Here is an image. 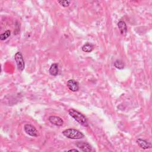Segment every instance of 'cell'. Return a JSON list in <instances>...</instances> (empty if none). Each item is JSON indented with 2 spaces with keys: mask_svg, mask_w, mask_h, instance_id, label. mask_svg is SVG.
I'll use <instances>...</instances> for the list:
<instances>
[{
  "mask_svg": "<svg viewBox=\"0 0 152 152\" xmlns=\"http://www.w3.org/2000/svg\"><path fill=\"white\" fill-rule=\"evenodd\" d=\"M76 146L80 148L81 151L85 152H89L92 150V147L88 142H77L75 143Z\"/></svg>",
  "mask_w": 152,
  "mask_h": 152,
  "instance_id": "5",
  "label": "cell"
},
{
  "mask_svg": "<svg viewBox=\"0 0 152 152\" xmlns=\"http://www.w3.org/2000/svg\"><path fill=\"white\" fill-rule=\"evenodd\" d=\"M48 120L51 124L56 126H61L64 124V121L62 119V118H61L59 116H50L49 117Z\"/></svg>",
  "mask_w": 152,
  "mask_h": 152,
  "instance_id": "7",
  "label": "cell"
},
{
  "mask_svg": "<svg viewBox=\"0 0 152 152\" xmlns=\"http://www.w3.org/2000/svg\"><path fill=\"white\" fill-rule=\"evenodd\" d=\"M68 112H69V115L71 117H72L80 124H81V125L86 126V127L88 126V124L87 119L86 117L83 114H82L80 112H78L74 109H70L69 110Z\"/></svg>",
  "mask_w": 152,
  "mask_h": 152,
  "instance_id": "1",
  "label": "cell"
},
{
  "mask_svg": "<svg viewBox=\"0 0 152 152\" xmlns=\"http://www.w3.org/2000/svg\"><path fill=\"white\" fill-rule=\"evenodd\" d=\"M66 86L68 88L72 91H77L79 90V84L77 81L75 80L71 79L69 80L66 83Z\"/></svg>",
  "mask_w": 152,
  "mask_h": 152,
  "instance_id": "6",
  "label": "cell"
},
{
  "mask_svg": "<svg viewBox=\"0 0 152 152\" xmlns=\"http://www.w3.org/2000/svg\"><path fill=\"white\" fill-rule=\"evenodd\" d=\"M24 129L26 133L31 137H37L39 136V132L36 128L30 124H26L24 126Z\"/></svg>",
  "mask_w": 152,
  "mask_h": 152,
  "instance_id": "4",
  "label": "cell"
},
{
  "mask_svg": "<svg viewBox=\"0 0 152 152\" xmlns=\"http://www.w3.org/2000/svg\"><path fill=\"white\" fill-rule=\"evenodd\" d=\"M62 134L68 138L74 140L81 139L84 137V135L81 131L73 128H68L64 130L62 132Z\"/></svg>",
  "mask_w": 152,
  "mask_h": 152,
  "instance_id": "2",
  "label": "cell"
},
{
  "mask_svg": "<svg viewBox=\"0 0 152 152\" xmlns=\"http://www.w3.org/2000/svg\"><path fill=\"white\" fill-rule=\"evenodd\" d=\"M114 66L117 69H123L124 68L125 65H124V63L122 61H121L119 59H117L114 62Z\"/></svg>",
  "mask_w": 152,
  "mask_h": 152,
  "instance_id": "13",
  "label": "cell"
},
{
  "mask_svg": "<svg viewBox=\"0 0 152 152\" xmlns=\"http://www.w3.org/2000/svg\"><path fill=\"white\" fill-rule=\"evenodd\" d=\"M94 49V46L90 43H87L82 46V50L85 52H91Z\"/></svg>",
  "mask_w": 152,
  "mask_h": 152,
  "instance_id": "11",
  "label": "cell"
},
{
  "mask_svg": "<svg viewBox=\"0 0 152 152\" xmlns=\"http://www.w3.org/2000/svg\"><path fill=\"white\" fill-rule=\"evenodd\" d=\"M136 142L137 144L139 145V147L142 149H148L151 147V143L145 140H144L142 138H138Z\"/></svg>",
  "mask_w": 152,
  "mask_h": 152,
  "instance_id": "8",
  "label": "cell"
},
{
  "mask_svg": "<svg viewBox=\"0 0 152 152\" xmlns=\"http://www.w3.org/2000/svg\"><path fill=\"white\" fill-rule=\"evenodd\" d=\"M58 2L60 5H61L64 7H67L69 6V5L71 4V1H68V0H66V1H58Z\"/></svg>",
  "mask_w": 152,
  "mask_h": 152,
  "instance_id": "14",
  "label": "cell"
},
{
  "mask_svg": "<svg viewBox=\"0 0 152 152\" xmlns=\"http://www.w3.org/2000/svg\"><path fill=\"white\" fill-rule=\"evenodd\" d=\"M68 151H77V152H78L79 151L77 149H71V150H69Z\"/></svg>",
  "mask_w": 152,
  "mask_h": 152,
  "instance_id": "16",
  "label": "cell"
},
{
  "mask_svg": "<svg viewBox=\"0 0 152 152\" xmlns=\"http://www.w3.org/2000/svg\"><path fill=\"white\" fill-rule=\"evenodd\" d=\"M20 23L18 21H16L15 24V30L14 31V34L17 35L18 34V33L20 32Z\"/></svg>",
  "mask_w": 152,
  "mask_h": 152,
  "instance_id": "15",
  "label": "cell"
},
{
  "mask_svg": "<svg viewBox=\"0 0 152 152\" xmlns=\"http://www.w3.org/2000/svg\"><path fill=\"white\" fill-rule=\"evenodd\" d=\"M58 71H59V69H58V64L54 63L52 64L49 69V74L52 76H56L58 74Z\"/></svg>",
  "mask_w": 152,
  "mask_h": 152,
  "instance_id": "10",
  "label": "cell"
},
{
  "mask_svg": "<svg viewBox=\"0 0 152 152\" xmlns=\"http://www.w3.org/2000/svg\"><path fill=\"white\" fill-rule=\"evenodd\" d=\"M118 27L121 34L125 36L127 33V26L126 23L124 20H120L118 23Z\"/></svg>",
  "mask_w": 152,
  "mask_h": 152,
  "instance_id": "9",
  "label": "cell"
},
{
  "mask_svg": "<svg viewBox=\"0 0 152 152\" xmlns=\"http://www.w3.org/2000/svg\"><path fill=\"white\" fill-rule=\"evenodd\" d=\"M14 59L18 69L20 71H23L25 67V63L22 53L20 52H17L14 55Z\"/></svg>",
  "mask_w": 152,
  "mask_h": 152,
  "instance_id": "3",
  "label": "cell"
},
{
  "mask_svg": "<svg viewBox=\"0 0 152 152\" xmlns=\"http://www.w3.org/2000/svg\"><path fill=\"white\" fill-rule=\"evenodd\" d=\"M10 35H11V31L10 30H7L5 32H4V33L1 34V35H0V39L2 41L5 40L7 39H8L10 36Z\"/></svg>",
  "mask_w": 152,
  "mask_h": 152,
  "instance_id": "12",
  "label": "cell"
}]
</instances>
